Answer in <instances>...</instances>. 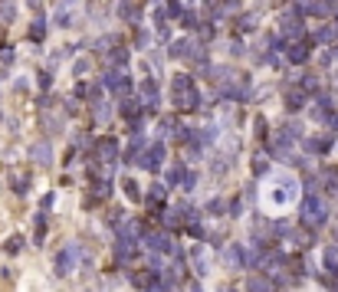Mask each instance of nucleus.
Masks as SVG:
<instances>
[{
	"label": "nucleus",
	"mask_w": 338,
	"mask_h": 292,
	"mask_svg": "<svg viewBox=\"0 0 338 292\" xmlns=\"http://www.w3.org/2000/svg\"><path fill=\"white\" fill-rule=\"evenodd\" d=\"M148 43H151V33H138V40H135V46H138V49H145V46H148Z\"/></svg>",
	"instance_id": "nucleus-38"
},
{
	"label": "nucleus",
	"mask_w": 338,
	"mask_h": 292,
	"mask_svg": "<svg viewBox=\"0 0 338 292\" xmlns=\"http://www.w3.org/2000/svg\"><path fill=\"white\" fill-rule=\"evenodd\" d=\"M184 13V7L177 3V0H168V16H181Z\"/></svg>",
	"instance_id": "nucleus-36"
},
{
	"label": "nucleus",
	"mask_w": 338,
	"mask_h": 292,
	"mask_svg": "<svg viewBox=\"0 0 338 292\" xmlns=\"http://www.w3.org/2000/svg\"><path fill=\"white\" fill-rule=\"evenodd\" d=\"M43 36H46V20H43V16H36V20H33L30 23V40H43Z\"/></svg>",
	"instance_id": "nucleus-25"
},
{
	"label": "nucleus",
	"mask_w": 338,
	"mask_h": 292,
	"mask_svg": "<svg viewBox=\"0 0 338 292\" xmlns=\"http://www.w3.org/2000/svg\"><path fill=\"white\" fill-rule=\"evenodd\" d=\"M190 292H204V286H200V283H194V286H190Z\"/></svg>",
	"instance_id": "nucleus-45"
},
{
	"label": "nucleus",
	"mask_w": 338,
	"mask_h": 292,
	"mask_svg": "<svg viewBox=\"0 0 338 292\" xmlns=\"http://www.w3.org/2000/svg\"><path fill=\"white\" fill-rule=\"evenodd\" d=\"M325 125H329V128H335V132H338V112H329V115H325Z\"/></svg>",
	"instance_id": "nucleus-41"
},
{
	"label": "nucleus",
	"mask_w": 338,
	"mask_h": 292,
	"mask_svg": "<svg viewBox=\"0 0 338 292\" xmlns=\"http://www.w3.org/2000/svg\"><path fill=\"white\" fill-rule=\"evenodd\" d=\"M181 23L184 26H197V13H194V10H184V13H181Z\"/></svg>",
	"instance_id": "nucleus-34"
},
{
	"label": "nucleus",
	"mask_w": 338,
	"mask_h": 292,
	"mask_svg": "<svg viewBox=\"0 0 338 292\" xmlns=\"http://www.w3.org/2000/svg\"><path fill=\"white\" fill-rule=\"evenodd\" d=\"M23 250V237H10L7 240V253H20Z\"/></svg>",
	"instance_id": "nucleus-33"
},
{
	"label": "nucleus",
	"mask_w": 338,
	"mask_h": 292,
	"mask_svg": "<svg viewBox=\"0 0 338 292\" xmlns=\"http://www.w3.org/2000/svg\"><path fill=\"white\" fill-rule=\"evenodd\" d=\"M283 33H289V36H302V33H306V23H302L296 13H283V16H279V36H283Z\"/></svg>",
	"instance_id": "nucleus-6"
},
{
	"label": "nucleus",
	"mask_w": 338,
	"mask_h": 292,
	"mask_svg": "<svg viewBox=\"0 0 338 292\" xmlns=\"http://www.w3.org/2000/svg\"><path fill=\"white\" fill-rule=\"evenodd\" d=\"M269 289H273V283L263 279V276H250L246 279V292H269Z\"/></svg>",
	"instance_id": "nucleus-23"
},
{
	"label": "nucleus",
	"mask_w": 338,
	"mask_h": 292,
	"mask_svg": "<svg viewBox=\"0 0 338 292\" xmlns=\"http://www.w3.org/2000/svg\"><path fill=\"white\" fill-rule=\"evenodd\" d=\"M92 119H95V122H109V119H112V109H109L105 102H95V109H92Z\"/></svg>",
	"instance_id": "nucleus-27"
},
{
	"label": "nucleus",
	"mask_w": 338,
	"mask_h": 292,
	"mask_svg": "<svg viewBox=\"0 0 338 292\" xmlns=\"http://www.w3.org/2000/svg\"><path fill=\"white\" fill-rule=\"evenodd\" d=\"M13 16H16V10H13V0H0V20H7V23H10Z\"/></svg>",
	"instance_id": "nucleus-30"
},
{
	"label": "nucleus",
	"mask_w": 338,
	"mask_h": 292,
	"mask_svg": "<svg viewBox=\"0 0 338 292\" xmlns=\"http://www.w3.org/2000/svg\"><path fill=\"white\" fill-rule=\"evenodd\" d=\"M168 53H171L174 59H184V56H190V59H197V46H194V43H190V40H174Z\"/></svg>",
	"instance_id": "nucleus-12"
},
{
	"label": "nucleus",
	"mask_w": 338,
	"mask_h": 292,
	"mask_svg": "<svg viewBox=\"0 0 338 292\" xmlns=\"http://www.w3.org/2000/svg\"><path fill=\"white\" fill-rule=\"evenodd\" d=\"M240 30H243V33H246V30H256V16H250V13H246L243 20H240Z\"/></svg>",
	"instance_id": "nucleus-35"
},
{
	"label": "nucleus",
	"mask_w": 338,
	"mask_h": 292,
	"mask_svg": "<svg viewBox=\"0 0 338 292\" xmlns=\"http://www.w3.org/2000/svg\"><path fill=\"white\" fill-rule=\"evenodd\" d=\"M138 161H142V167H148V171H158V167L165 164V145L155 142V145H151V148L145 151V154H142Z\"/></svg>",
	"instance_id": "nucleus-5"
},
{
	"label": "nucleus",
	"mask_w": 338,
	"mask_h": 292,
	"mask_svg": "<svg viewBox=\"0 0 338 292\" xmlns=\"http://www.w3.org/2000/svg\"><path fill=\"white\" fill-rule=\"evenodd\" d=\"M332 145H335V138L315 135V138H306V142H302V148H306V154H325V151H332Z\"/></svg>",
	"instance_id": "nucleus-7"
},
{
	"label": "nucleus",
	"mask_w": 338,
	"mask_h": 292,
	"mask_svg": "<svg viewBox=\"0 0 338 292\" xmlns=\"http://www.w3.org/2000/svg\"><path fill=\"white\" fill-rule=\"evenodd\" d=\"M122 187H125V197H128V200H138V197H142V187H138L132 177H125V181H122Z\"/></svg>",
	"instance_id": "nucleus-26"
},
{
	"label": "nucleus",
	"mask_w": 338,
	"mask_h": 292,
	"mask_svg": "<svg viewBox=\"0 0 338 292\" xmlns=\"http://www.w3.org/2000/svg\"><path fill=\"white\" fill-rule=\"evenodd\" d=\"M138 89H142V95H145V105H148V109L155 112V109H158V102H161V92H158V82L151 79V76H145V79H142V86H138Z\"/></svg>",
	"instance_id": "nucleus-8"
},
{
	"label": "nucleus",
	"mask_w": 338,
	"mask_h": 292,
	"mask_svg": "<svg viewBox=\"0 0 338 292\" xmlns=\"http://www.w3.org/2000/svg\"><path fill=\"white\" fill-rule=\"evenodd\" d=\"M197 187V174L190 171V174H184V190H194Z\"/></svg>",
	"instance_id": "nucleus-39"
},
{
	"label": "nucleus",
	"mask_w": 338,
	"mask_h": 292,
	"mask_svg": "<svg viewBox=\"0 0 338 292\" xmlns=\"http://www.w3.org/2000/svg\"><path fill=\"white\" fill-rule=\"evenodd\" d=\"M115 256H118L122 263L132 260V256H135V240H132V237H118V243H115Z\"/></svg>",
	"instance_id": "nucleus-17"
},
{
	"label": "nucleus",
	"mask_w": 338,
	"mask_h": 292,
	"mask_svg": "<svg viewBox=\"0 0 338 292\" xmlns=\"http://www.w3.org/2000/svg\"><path fill=\"white\" fill-rule=\"evenodd\" d=\"M86 69H89V63H86V59H79V63L72 66V72H76V76H82V72H86Z\"/></svg>",
	"instance_id": "nucleus-42"
},
{
	"label": "nucleus",
	"mask_w": 338,
	"mask_h": 292,
	"mask_svg": "<svg viewBox=\"0 0 338 292\" xmlns=\"http://www.w3.org/2000/svg\"><path fill=\"white\" fill-rule=\"evenodd\" d=\"M286 105H289L292 112H299L302 105H306V92H302V89H289V92H286Z\"/></svg>",
	"instance_id": "nucleus-20"
},
{
	"label": "nucleus",
	"mask_w": 338,
	"mask_h": 292,
	"mask_svg": "<svg viewBox=\"0 0 338 292\" xmlns=\"http://www.w3.org/2000/svg\"><path fill=\"white\" fill-rule=\"evenodd\" d=\"M39 122H43V128H46V132H59V128H63V125H59V122H56V119H49V115H43V119H39Z\"/></svg>",
	"instance_id": "nucleus-32"
},
{
	"label": "nucleus",
	"mask_w": 338,
	"mask_h": 292,
	"mask_svg": "<svg viewBox=\"0 0 338 292\" xmlns=\"http://www.w3.org/2000/svg\"><path fill=\"white\" fill-rule=\"evenodd\" d=\"M165 184H151V187H148V204L151 207H158V204H165V197H168V194H165Z\"/></svg>",
	"instance_id": "nucleus-24"
},
{
	"label": "nucleus",
	"mask_w": 338,
	"mask_h": 292,
	"mask_svg": "<svg viewBox=\"0 0 338 292\" xmlns=\"http://www.w3.org/2000/svg\"><path fill=\"white\" fill-rule=\"evenodd\" d=\"M30 3V10H43V0H26Z\"/></svg>",
	"instance_id": "nucleus-43"
},
{
	"label": "nucleus",
	"mask_w": 338,
	"mask_h": 292,
	"mask_svg": "<svg viewBox=\"0 0 338 292\" xmlns=\"http://www.w3.org/2000/svg\"><path fill=\"white\" fill-rule=\"evenodd\" d=\"M102 86L112 89L118 99H125V95L132 92V79H128L125 69H109V72H105V79H102Z\"/></svg>",
	"instance_id": "nucleus-2"
},
{
	"label": "nucleus",
	"mask_w": 338,
	"mask_h": 292,
	"mask_svg": "<svg viewBox=\"0 0 338 292\" xmlns=\"http://www.w3.org/2000/svg\"><path fill=\"white\" fill-rule=\"evenodd\" d=\"M194 269H197V273H200V276H204V273H207V263H204V250H194Z\"/></svg>",
	"instance_id": "nucleus-31"
},
{
	"label": "nucleus",
	"mask_w": 338,
	"mask_h": 292,
	"mask_svg": "<svg viewBox=\"0 0 338 292\" xmlns=\"http://www.w3.org/2000/svg\"><path fill=\"white\" fill-rule=\"evenodd\" d=\"M286 59H289L292 66L309 63V43H292V46H286Z\"/></svg>",
	"instance_id": "nucleus-11"
},
{
	"label": "nucleus",
	"mask_w": 338,
	"mask_h": 292,
	"mask_svg": "<svg viewBox=\"0 0 338 292\" xmlns=\"http://www.w3.org/2000/svg\"><path fill=\"white\" fill-rule=\"evenodd\" d=\"M315 40L325 43V46H329V43H338V23H325L322 30L315 33Z\"/></svg>",
	"instance_id": "nucleus-18"
},
{
	"label": "nucleus",
	"mask_w": 338,
	"mask_h": 292,
	"mask_svg": "<svg viewBox=\"0 0 338 292\" xmlns=\"http://www.w3.org/2000/svg\"><path fill=\"white\" fill-rule=\"evenodd\" d=\"M171 89H174V99H181V95H187L190 89H194V79H190L187 72H174L171 76Z\"/></svg>",
	"instance_id": "nucleus-10"
},
{
	"label": "nucleus",
	"mask_w": 338,
	"mask_h": 292,
	"mask_svg": "<svg viewBox=\"0 0 338 292\" xmlns=\"http://www.w3.org/2000/svg\"><path fill=\"white\" fill-rule=\"evenodd\" d=\"M269 174V161L266 158H253V177H266Z\"/></svg>",
	"instance_id": "nucleus-29"
},
{
	"label": "nucleus",
	"mask_w": 338,
	"mask_h": 292,
	"mask_svg": "<svg viewBox=\"0 0 338 292\" xmlns=\"http://www.w3.org/2000/svg\"><path fill=\"white\" fill-rule=\"evenodd\" d=\"M118 112H122L125 119H132V122H135V119H138V102L125 95V99H118Z\"/></svg>",
	"instance_id": "nucleus-21"
},
{
	"label": "nucleus",
	"mask_w": 338,
	"mask_h": 292,
	"mask_svg": "<svg viewBox=\"0 0 338 292\" xmlns=\"http://www.w3.org/2000/svg\"><path fill=\"white\" fill-rule=\"evenodd\" d=\"M223 263H227L230 269H243V266H250V256H246V246H240V243L227 246V250H223Z\"/></svg>",
	"instance_id": "nucleus-4"
},
{
	"label": "nucleus",
	"mask_w": 338,
	"mask_h": 292,
	"mask_svg": "<svg viewBox=\"0 0 338 292\" xmlns=\"http://www.w3.org/2000/svg\"><path fill=\"white\" fill-rule=\"evenodd\" d=\"M296 190H299V184L292 181V177H283V181L276 184V190H273V200H276V204H286V200H292Z\"/></svg>",
	"instance_id": "nucleus-9"
},
{
	"label": "nucleus",
	"mask_w": 338,
	"mask_h": 292,
	"mask_svg": "<svg viewBox=\"0 0 338 292\" xmlns=\"http://www.w3.org/2000/svg\"><path fill=\"white\" fill-rule=\"evenodd\" d=\"M207 210H210V213H223L227 207H223V200H220V197H213L210 204H207Z\"/></svg>",
	"instance_id": "nucleus-37"
},
{
	"label": "nucleus",
	"mask_w": 338,
	"mask_h": 292,
	"mask_svg": "<svg viewBox=\"0 0 338 292\" xmlns=\"http://www.w3.org/2000/svg\"><path fill=\"white\" fill-rule=\"evenodd\" d=\"M325 266L338 276V246H329V250H325Z\"/></svg>",
	"instance_id": "nucleus-28"
},
{
	"label": "nucleus",
	"mask_w": 338,
	"mask_h": 292,
	"mask_svg": "<svg viewBox=\"0 0 338 292\" xmlns=\"http://www.w3.org/2000/svg\"><path fill=\"white\" fill-rule=\"evenodd\" d=\"M26 187H30V181H26V177H13V190L26 194Z\"/></svg>",
	"instance_id": "nucleus-40"
},
{
	"label": "nucleus",
	"mask_w": 338,
	"mask_h": 292,
	"mask_svg": "<svg viewBox=\"0 0 338 292\" xmlns=\"http://www.w3.org/2000/svg\"><path fill=\"white\" fill-rule=\"evenodd\" d=\"M118 16L128 20V23H138V20H142V10L135 7L132 0H122V3H118Z\"/></svg>",
	"instance_id": "nucleus-16"
},
{
	"label": "nucleus",
	"mask_w": 338,
	"mask_h": 292,
	"mask_svg": "<svg viewBox=\"0 0 338 292\" xmlns=\"http://www.w3.org/2000/svg\"><path fill=\"white\" fill-rule=\"evenodd\" d=\"M145 243H148V250H155V253H168V250H174L171 240H168V233H145Z\"/></svg>",
	"instance_id": "nucleus-14"
},
{
	"label": "nucleus",
	"mask_w": 338,
	"mask_h": 292,
	"mask_svg": "<svg viewBox=\"0 0 338 292\" xmlns=\"http://www.w3.org/2000/svg\"><path fill=\"white\" fill-rule=\"evenodd\" d=\"M184 164H174L171 171H168V177H165V187H177V184H184Z\"/></svg>",
	"instance_id": "nucleus-22"
},
{
	"label": "nucleus",
	"mask_w": 338,
	"mask_h": 292,
	"mask_svg": "<svg viewBox=\"0 0 338 292\" xmlns=\"http://www.w3.org/2000/svg\"><path fill=\"white\" fill-rule=\"evenodd\" d=\"M95 154H99L102 161H115L118 158V142L115 138H102V142L95 145Z\"/></svg>",
	"instance_id": "nucleus-13"
},
{
	"label": "nucleus",
	"mask_w": 338,
	"mask_h": 292,
	"mask_svg": "<svg viewBox=\"0 0 338 292\" xmlns=\"http://www.w3.org/2000/svg\"><path fill=\"white\" fill-rule=\"evenodd\" d=\"M220 292H233V289H220Z\"/></svg>",
	"instance_id": "nucleus-46"
},
{
	"label": "nucleus",
	"mask_w": 338,
	"mask_h": 292,
	"mask_svg": "<svg viewBox=\"0 0 338 292\" xmlns=\"http://www.w3.org/2000/svg\"><path fill=\"white\" fill-rule=\"evenodd\" d=\"M299 217H302V223H309V227H322V223H329V204H325L319 194H306V200H302V207H299Z\"/></svg>",
	"instance_id": "nucleus-1"
},
{
	"label": "nucleus",
	"mask_w": 338,
	"mask_h": 292,
	"mask_svg": "<svg viewBox=\"0 0 338 292\" xmlns=\"http://www.w3.org/2000/svg\"><path fill=\"white\" fill-rule=\"evenodd\" d=\"M79 263V243H69L59 250V256H56V276H69L72 269H76Z\"/></svg>",
	"instance_id": "nucleus-3"
},
{
	"label": "nucleus",
	"mask_w": 338,
	"mask_h": 292,
	"mask_svg": "<svg viewBox=\"0 0 338 292\" xmlns=\"http://www.w3.org/2000/svg\"><path fill=\"white\" fill-rule=\"evenodd\" d=\"M223 7H230V10H236V7H240V0H223Z\"/></svg>",
	"instance_id": "nucleus-44"
},
{
	"label": "nucleus",
	"mask_w": 338,
	"mask_h": 292,
	"mask_svg": "<svg viewBox=\"0 0 338 292\" xmlns=\"http://www.w3.org/2000/svg\"><path fill=\"white\" fill-rule=\"evenodd\" d=\"M30 158L36 161V164H49V161H53V148H49V142H36L30 148Z\"/></svg>",
	"instance_id": "nucleus-15"
},
{
	"label": "nucleus",
	"mask_w": 338,
	"mask_h": 292,
	"mask_svg": "<svg viewBox=\"0 0 338 292\" xmlns=\"http://www.w3.org/2000/svg\"><path fill=\"white\" fill-rule=\"evenodd\" d=\"M125 63H128V49L125 46H122V49H112V53H109V69H125Z\"/></svg>",
	"instance_id": "nucleus-19"
}]
</instances>
